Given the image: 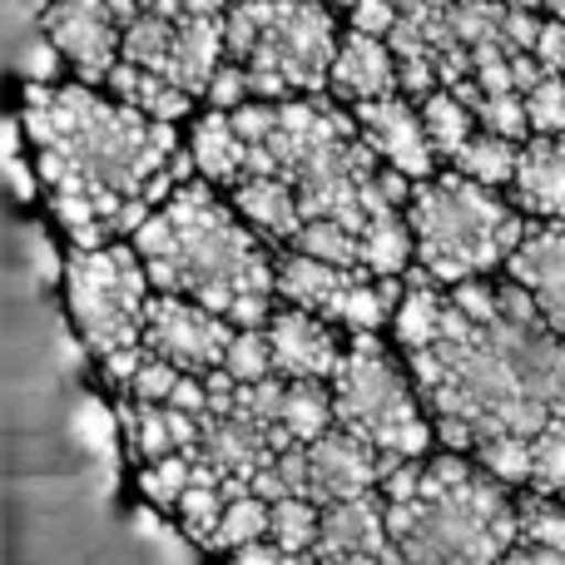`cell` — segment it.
Returning <instances> with one entry per match:
<instances>
[{
	"label": "cell",
	"instance_id": "1",
	"mask_svg": "<svg viewBox=\"0 0 565 565\" xmlns=\"http://www.w3.org/2000/svg\"><path fill=\"white\" fill-rule=\"evenodd\" d=\"M25 135L35 145V169L50 194H85L99 204L105 224L125 209V199L145 194L179 154V135L169 119H149L145 109L95 85H25ZM115 234V228H109Z\"/></svg>",
	"mask_w": 565,
	"mask_h": 565
},
{
	"label": "cell",
	"instance_id": "2",
	"mask_svg": "<svg viewBox=\"0 0 565 565\" xmlns=\"http://www.w3.org/2000/svg\"><path fill=\"white\" fill-rule=\"evenodd\" d=\"M204 174L184 179L149 214L129 244L145 254L159 292H184L224 312L234 328H268L278 298V258L258 244L254 224H238V209L214 194Z\"/></svg>",
	"mask_w": 565,
	"mask_h": 565
},
{
	"label": "cell",
	"instance_id": "3",
	"mask_svg": "<svg viewBox=\"0 0 565 565\" xmlns=\"http://www.w3.org/2000/svg\"><path fill=\"white\" fill-rule=\"evenodd\" d=\"M407 224L417 234V264L437 282H467L491 274L531 234L526 214L511 199H501L491 184H477L461 169L417 179Z\"/></svg>",
	"mask_w": 565,
	"mask_h": 565
},
{
	"label": "cell",
	"instance_id": "4",
	"mask_svg": "<svg viewBox=\"0 0 565 565\" xmlns=\"http://www.w3.org/2000/svg\"><path fill=\"white\" fill-rule=\"evenodd\" d=\"M254 20V50L244 70L254 99H292L322 95L338 60V20L328 0H238Z\"/></svg>",
	"mask_w": 565,
	"mask_h": 565
},
{
	"label": "cell",
	"instance_id": "5",
	"mask_svg": "<svg viewBox=\"0 0 565 565\" xmlns=\"http://www.w3.org/2000/svg\"><path fill=\"white\" fill-rule=\"evenodd\" d=\"M332 407H338V427L352 437L372 441L377 451H397V457H431V437L412 387L402 382L397 358L377 332H352V348L342 358L338 377H332Z\"/></svg>",
	"mask_w": 565,
	"mask_h": 565
},
{
	"label": "cell",
	"instance_id": "6",
	"mask_svg": "<svg viewBox=\"0 0 565 565\" xmlns=\"http://www.w3.org/2000/svg\"><path fill=\"white\" fill-rule=\"evenodd\" d=\"M154 278L135 244H99V248H75L65 268V292H70V318H75L79 338L95 358H109L119 348L145 342V312L154 298Z\"/></svg>",
	"mask_w": 565,
	"mask_h": 565
},
{
	"label": "cell",
	"instance_id": "7",
	"mask_svg": "<svg viewBox=\"0 0 565 565\" xmlns=\"http://www.w3.org/2000/svg\"><path fill=\"white\" fill-rule=\"evenodd\" d=\"M234 322L224 312L204 308V302L184 298V292H159L149 298L145 312V348L159 358L179 362L184 372H209L224 362L228 342H234Z\"/></svg>",
	"mask_w": 565,
	"mask_h": 565
},
{
	"label": "cell",
	"instance_id": "8",
	"mask_svg": "<svg viewBox=\"0 0 565 565\" xmlns=\"http://www.w3.org/2000/svg\"><path fill=\"white\" fill-rule=\"evenodd\" d=\"M40 30L85 85H105L109 70L125 60V25L109 0H45Z\"/></svg>",
	"mask_w": 565,
	"mask_h": 565
},
{
	"label": "cell",
	"instance_id": "9",
	"mask_svg": "<svg viewBox=\"0 0 565 565\" xmlns=\"http://www.w3.org/2000/svg\"><path fill=\"white\" fill-rule=\"evenodd\" d=\"M352 115H358L362 139L372 145V154H377L382 164L402 169V174H412V179L437 174L441 154H437V145H431L427 119H422V105H412V95L392 89V95H377V99L352 105Z\"/></svg>",
	"mask_w": 565,
	"mask_h": 565
},
{
	"label": "cell",
	"instance_id": "10",
	"mask_svg": "<svg viewBox=\"0 0 565 565\" xmlns=\"http://www.w3.org/2000/svg\"><path fill=\"white\" fill-rule=\"evenodd\" d=\"M268 338H274V367L282 377L332 382L342 367V358H348V348H342V338H338V322H328L312 308H292V302L274 308Z\"/></svg>",
	"mask_w": 565,
	"mask_h": 565
},
{
	"label": "cell",
	"instance_id": "11",
	"mask_svg": "<svg viewBox=\"0 0 565 565\" xmlns=\"http://www.w3.org/2000/svg\"><path fill=\"white\" fill-rule=\"evenodd\" d=\"M312 451V501L318 507H332V501L362 497V491H377V447L352 431L332 427L322 431L318 441H308Z\"/></svg>",
	"mask_w": 565,
	"mask_h": 565
},
{
	"label": "cell",
	"instance_id": "12",
	"mask_svg": "<svg viewBox=\"0 0 565 565\" xmlns=\"http://www.w3.org/2000/svg\"><path fill=\"white\" fill-rule=\"evenodd\" d=\"M507 199L526 218L565 224V135H531L521 145V164Z\"/></svg>",
	"mask_w": 565,
	"mask_h": 565
},
{
	"label": "cell",
	"instance_id": "13",
	"mask_svg": "<svg viewBox=\"0 0 565 565\" xmlns=\"http://www.w3.org/2000/svg\"><path fill=\"white\" fill-rule=\"evenodd\" d=\"M332 99L342 105H362V99H377L402 89V70H397V50L382 35H367V30H352L342 35L338 60H332V79H328Z\"/></svg>",
	"mask_w": 565,
	"mask_h": 565
},
{
	"label": "cell",
	"instance_id": "14",
	"mask_svg": "<svg viewBox=\"0 0 565 565\" xmlns=\"http://www.w3.org/2000/svg\"><path fill=\"white\" fill-rule=\"evenodd\" d=\"M367 274H372V268H362V264L358 268H338V264H322V258L292 248V254L278 258V302L312 308V312H322L328 322H338L348 292L358 288Z\"/></svg>",
	"mask_w": 565,
	"mask_h": 565
},
{
	"label": "cell",
	"instance_id": "15",
	"mask_svg": "<svg viewBox=\"0 0 565 565\" xmlns=\"http://www.w3.org/2000/svg\"><path fill=\"white\" fill-rule=\"evenodd\" d=\"M387 546H392L387 497H382V491H362V497L322 507V531H318V546H312V561L318 556H358V551L382 556Z\"/></svg>",
	"mask_w": 565,
	"mask_h": 565
},
{
	"label": "cell",
	"instance_id": "16",
	"mask_svg": "<svg viewBox=\"0 0 565 565\" xmlns=\"http://www.w3.org/2000/svg\"><path fill=\"white\" fill-rule=\"evenodd\" d=\"M507 274L536 292L546 322L565 338V224H541L507 258Z\"/></svg>",
	"mask_w": 565,
	"mask_h": 565
},
{
	"label": "cell",
	"instance_id": "17",
	"mask_svg": "<svg viewBox=\"0 0 565 565\" xmlns=\"http://www.w3.org/2000/svg\"><path fill=\"white\" fill-rule=\"evenodd\" d=\"M234 209L244 214V224H254L268 244H292L298 228L308 224L302 218V199L298 189L282 174H244L234 184Z\"/></svg>",
	"mask_w": 565,
	"mask_h": 565
},
{
	"label": "cell",
	"instance_id": "18",
	"mask_svg": "<svg viewBox=\"0 0 565 565\" xmlns=\"http://www.w3.org/2000/svg\"><path fill=\"white\" fill-rule=\"evenodd\" d=\"M189 154H194L199 174L218 189H234L238 179L248 174V139L234 129V115L228 109L209 105L204 115L194 119V135H189Z\"/></svg>",
	"mask_w": 565,
	"mask_h": 565
},
{
	"label": "cell",
	"instance_id": "19",
	"mask_svg": "<svg viewBox=\"0 0 565 565\" xmlns=\"http://www.w3.org/2000/svg\"><path fill=\"white\" fill-rule=\"evenodd\" d=\"M105 89L115 99H125V105L145 109L149 119H169V125H174V119H184L189 109H194V99H199V95H189L184 85H174L169 75L135 65V60H119V65L109 70Z\"/></svg>",
	"mask_w": 565,
	"mask_h": 565
},
{
	"label": "cell",
	"instance_id": "20",
	"mask_svg": "<svg viewBox=\"0 0 565 565\" xmlns=\"http://www.w3.org/2000/svg\"><path fill=\"white\" fill-rule=\"evenodd\" d=\"M441 318H447V298H441L437 278L427 268H407V298H402L397 318H392V338H397L402 352H417L431 348L441 332Z\"/></svg>",
	"mask_w": 565,
	"mask_h": 565
},
{
	"label": "cell",
	"instance_id": "21",
	"mask_svg": "<svg viewBox=\"0 0 565 565\" xmlns=\"http://www.w3.org/2000/svg\"><path fill=\"white\" fill-rule=\"evenodd\" d=\"M412 258H417V234L407 224V209H382L362 228V268L382 278H407Z\"/></svg>",
	"mask_w": 565,
	"mask_h": 565
},
{
	"label": "cell",
	"instance_id": "22",
	"mask_svg": "<svg viewBox=\"0 0 565 565\" xmlns=\"http://www.w3.org/2000/svg\"><path fill=\"white\" fill-rule=\"evenodd\" d=\"M282 431L292 441H318L322 431L338 427V407H332V387L322 377H288V397H282Z\"/></svg>",
	"mask_w": 565,
	"mask_h": 565
},
{
	"label": "cell",
	"instance_id": "23",
	"mask_svg": "<svg viewBox=\"0 0 565 565\" xmlns=\"http://www.w3.org/2000/svg\"><path fill=\"white\" fill-rule=\"evenodd\" d=\"M417 105H422V119H427V135H431V145H437V154L451 164V159L461 154V145L481 129L477 109H471L467 99H461L457 89H447V85H437L431 95H422Z\"/></svg>",
	"mask_w": 565,
	"mask_h": 565
},
{
	"label": "cell",
	"instance_id": "24",
	"mask_svg": "<svg viewBox=\"0 0 565 565\" xmlns=\"http://www.w3.org/2000/svg\"><path fill=\"white\" fill-rule=\"evenodd\" d=\"M516 164H521V139L491 135V129H477L461 145V154L451 159V169H461V174H471L477 184H491V189H511Z\"/></svg>",
	"mask_w": 565,
	"mask_h": 565
},
{
	"label": "cell",
	"instance_id": "25",
	"mask_svg": "<svg viewBox=\"0 0 565 565\" xmlns=\"http://www.w3.org/2000/svg\"><path fill=\"white\" fill-rule=\"evenodd\" d=\"M471 457L497 481H507V487H531V471H536L531 437H521V431H491V437H481L477 447H471Z\"/></svg>",
	"mask_w": 565,
	"mask_h": 565
},
{
	"label": "cell",
	"instance_id": "26",
	"mask_svg": "<svg viewBox=\"0 0 565 565\" xmlns=\"http://www.w3.org/2000/svg\"><path fill=\"white\" fill-rule=\"evenodd\" d=\"M288 248H302V254L322 258V264H338V268H358L362 264V234L358 228H348L342 218H308Z\"/></svg>",
	"mask_w": 565,
	"mask_h": 565
},
{
	"label": "cell",
	"instance_id": "27",
	"mask_svg": "<svg viewBox=\"0 0 565 565\" xmlns=\"http://www.w3.org/2000/svg\"><path fill=\"white\" fill-rule=\"evenodd\" d=\"M318 531H322V507L312 497L274 501V526H268V536H274L282 551H292V556H312Z\"/></svg>",
	"mask_w": 565,
	"mask_h": 565
},
{
	"label": "cell",
	"instance_id": "28",
	"mask_svg": "<svg viewBox=\"0 0 565 565\" xmlns=\"http://www.w3.org/2000/svg\"><path fill=\"white\" fill-rule=\"evenodd\" d=\"M119 417H125L129 447H135L139 461H159V457H169V451H179L174 427H169V402H139L135 397V407H125Z\"/></svg>",
	"mask_w": 565,
	"mask_h": 565
},
{
	"label": "cell",
	"instance_id": "29",
	"mask_svg": "<svg viewBox=\"0 0 565 565\" xmlns=\"http://www.w3.org/2000/svg\"><path fill=\"white\" fill-rule=\"evenodd\" d=\"M268 526H274V501H264V497L248 491V497L228 501V511H224V521H218L209 551H238V546H248V541H264Z\"/></svg>",
	"mask_w": 565,
	"mask_h": 565
},
{
	"label": "cell",
	"instance_id": "30",
	"mask_svg": "<svg viewBox=\"0 0 565 565\" xmlns=\"http://www.w3.org/2000/svg\"><path fill=\"white\" fill-rule=\"evenodd\" d=\"M194 487V451H169L139 467V491L149 507H179V497Z\"/></svg>",
	"mask_w": 565,
	"mask_h": 565
},
{
	"label": "cell",
	"instance_id": "31",
	"mask_svg": "<svg viewBox=\"0 0 565 565\" xmlns=\"http://www.w3.org/2000/svg\"><path fill=\"white\" fill-rule=\"evenodd\" d=\"M516 511H521V541H526V546L565 551V511L556 507L551 491L526 487V497H516Z\"/></svg>",
	"mask_w": 565,
	"mask_h": 565
},
{
	"label": "cell",
	"instance_id": "32",
	"mask_svg": "<svg viewBox=\"0 0 565 565\" xmlns=\"http://www.w3.org/2000/svg\"><path fill=\"white\" fill-rule=\"evenodd\" d=\"M224 367L234 372L238 382H264V377H274V338H268V328H238L234 332V342H228V352H224Z\"/></svg>",
	"mask_w": 565,
	"mask_h": 565
},
{
	"label": "cell",
	"instance_id": "33",
	"mask_svg": "<svg viewBox=\"0 0 565 565\" xmlns=\"http://www.w3.org/2000/svg\"><path fill=\"white\" fill-rule=\"evenodd\" d=\"M179 526H184V536H194V541H214V531H218V521H224V511H228V497H224V487H209V481H194V487L179 497Z\"/></svg>",
	"mask_w": 565,
	"mask_h": 565
},
{
	"label": "cell",
	"instance_id": "34",
	"mask_svg": "<svg viewBox=\"0 0 565 565\" xmlns=\"http://www.w3.org/2000/svg\"><path fill=\"white\" fill-rule=\"evenodd\" d=\"M477 125L491 129V135H507V139H531V115H526V95L521 89H497V95H481L477 99Z\"/></svg>",
	"mask_w": 565,
	"mask_h": 565
},
{
	"label": "cell",
	"instance_id": "35",
	"mask_svg": "<svg viewBox=\"0 0 565 565\" xmlns=\"http://www.w3.org/2000/svg\"><path fill=\"white\" fill-rule=\"evenodd\" d=\"M531 451H536V471H531V487L536 491H565V417H551L546 427L531 437Z\"/></svg>",
	"mask_w": 565,
	"mask_h": 565
},
{
	"label": "cell",
	"instance_id": "36",
	"mask_svg": "<svg viewBox=\"0 0 565 565\" xmlns=\"http://www.w3.org/2000/svg\"><path fill=\"white\" fill-rule=\"evenodd\" d=\"M531 135H565V75H541L526 89Z\"/></svg>",
	"mask_w": 565,
	"mask_h": 565
},
{
	"label": "cell",
	"instance_id": "37",
	"mask_svg": "<svg viewBox=\"0 0 565 565\" xmlns=\"http://www.w3.org/2000/svg\"><path fill=\"white\" fill-rule=\"evenodd\" d=\"M179 377H184V367H179V362L149 352L145 367L135 372V382H129V397H139V402H169V397H174V387H179Z\"/></svg>",
	"mask_w": 565,
	"mask_h": 565
},
{
	"label": "cell",
	"instance_id": "38",
	"mask_svg": "<svg viewBox=\"0 0 565 565\" xmlns=\"http://www.w3.org/2000/svg\"><path fill=\"white\" fill-rule=\"evenodd\" d=\"M204 99H209L214 109H238L244 99H254V85H248V70L238 65V60H224V65H218V75L209 79Z\"/></svg>",
	"mask_w": 565,
	"mask_h": 565
},
{
	"label": "cell",
	"instance_id": "39",
	"mask_svg": "<svg viewBox=\"0 0 565 565\" xmlns=\"http://www.w3.org/2000/svg\"><path fill=\"white\" fill-rule=\"evenodd\" d=\"M348 20H352V30H367V35H382V40H387L392 30H397L402 10H397V0H352V6H348Z\"/></svg>",
	"mask_w": 565,
	"mask_h": 565
},
{
	"label": "cell",
	"instance_id": "40",
	"mask_svg": "<svg viewBox=\"0 0 565 565\" xmlns=\"http://www.w3.org/2000/svg\"><path fill=\"white\" fill-rule=\"evenodd\" d=\"M531 55H536L551 75H565V20L561 15H546L541 40H536V50H531Z\"/></svg>",
	"mask_w": 565,
	"mask_h": 565
},
{
	"label": "cell",
	"instance_id": "41",
	"mask_svg": "<svg viewBox=\"0 0 565 565\" xmlns=\"http://www.w3.org/2000/svg\"><path fill=\"white\" fill-rule=\"evenodd\" d=\"M292 561H298V556H292V551H282L274 536L248 541V546L228 551V565H292Z\"/></svg>",
	"mask_w": 565,
	"mask_h": 565
},
{
	"label": "cell",
	"instance_id": "42",
	"mask_svg": "<svg viewBox=\"0 0 565 565\" xmlns=\"http://www.w3.org/2000/svg\"><path fill=\"white\" fill-rule=\"evenodd\" d=\"M145 358H149V348L145 342H135V348H119V352H109V358H99V362H105V377L115 382V387H129L135 372L145 367Z\"/></svg>",
	"mask_w": 565,
	"mask_h": 565
},
{
	"label": "cell",
	"instance_id": "43",
	"mask_svg": "<svg viewBox=\"0 0 565 565\" xmlns=\"http://www.w3.org/2000/svg\"><path fill=\"white\" fill-rule=\"evenodd\" d=\"M169 407L179 412H194V417H209V387H204V372H184L174 387V397H169Z\"/></svg>",
	"mask_w": 565,
	"mask_h": 565
},
{
	"label": "cell",
	"instance_id": "44",
	"mask_svg": "<svg viewBox=\"0 0 565 565\" xmlns=\"http://www.w3.org/2000/svg\"><path fill=\"white\" fill-rule=\"evenodd\" d=\"M248 487H254V497H264V501H282V497H292V487L282 481V471H278V461L258 467L254 477H248Z\"/></svg>",
	"mask_w": 565,
	"mask_h": 565
},
{
	"label": "cell",
	"instance_id": "45",
	"mask_svg": "<svg viewBox=\"0 0 565 565\" xmlns=\"http://www.w3.org/2000/svg\"><path fill=\"white\" fill-rule=\"evenodd\" d=\"M318 565H382V556H372V551H358V556H318Z\"/></svg>",
	"mask_w": 565,
	"mask_h": 565
},
{
	"label": "cell",
	"instance_id": "46",
	"mask_svg": "<svg viewBox=\"0 0 565 565\" xmlns=\"http://www.w3.org/2000/svg\"><path fill=\"white\" fill-rule=\"evenodd\" d=\"M501 565H541L536 561V546H526V541H521V546H511L507 556H501Z\"/></svg>",
	"mask_w": 565,
	"mask_h": 565
},
{
	"label": "cell",
	"instance_id": "47",
	"mask_svg": "<svg viewBox=\"0 0 565 565\" xmlns=\"http://www.w3.org/2000/svg\"><path fill=\"white\" fill-rule=\"evenodd\" d=\"M541 10H546V15H561V20H565V0H541Z\"/></svg>",
	"mask_w": 565,
	"mask_h": 565
},
{
	"label": "cell",
	"instance_id": "48",
	"mask_svg": "<svg viewBox=\"0 0 565 565\" xmlns=\"http://www.w3.org/2000/svg\"><path fill=\"white\" fill-rule=\"evenodd\" d=\"M507 6H516V10H541V0H507Z\"/></svg>",
	"mask_w": 565,
	"mask_h": 565
},
{
	"label": "cell",
	"instance_id": "49",
	"mask_svg": "<svg viewBox=\"0 0 565 565\" xmlns=\"http://www.w3.org/2000/svg\"><path fill=\"white\" fill-rule=\"evenodd\" d=\"M328 6H352V0H328Z\"/></svg>",
	"mask_w": 565,
	"mask_h": 565
}]
</instances>
